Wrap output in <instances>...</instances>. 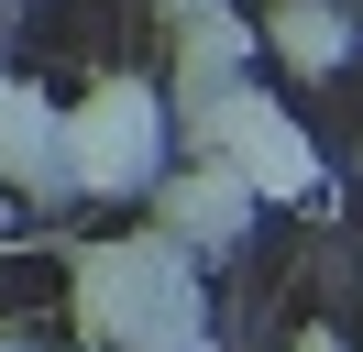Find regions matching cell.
<instances>
[{
    "label": "cell",
    "instance_id": "2",
    "mask_svg": "<svg viewBox=\"0 0 363 352\" xmlns=\"http://www.w3.org/2000/svg\"><path fill=\"white\" fill-rule=\"evenodd\" d=\"M165 121H187V143H209V165H231L253 198H319V143L286 121V99H264L253 77L199 88V99L165 110Z\"/></svg>",
    "mask_w": 363,
    "mask_h": 352
},
{
    "label": "cell",
    "instance_id": "4",
    "mask_svg": "<svg viewBox=\"0 0 363 352\" xmlns=\"http://www.w3.org/2000/svg\"><path fill=\"white\" fill-rule=\"evenodd\" d=\"M0 187L33 198V209H55V198H77V165H67V110L45 99V88L0 77Z\"/></svg>",
    "mask_w": 363,
    "mask_h": 352
},
{
    "label": "cell",
    "instance_id": "8",
    "mask_svg": "<svg viewBox=\"0 0 363 352\" xmlns=\"http://www.w3.org/2000/svg\"><path fill=\"white\" fill-rule=\"evenodd\" d=\"M297 352H341V341H330V330H308V341H297Z\"/></svg>",
    "mask_w": 363,
    "mask_h": 352
},
{
    "label": "cell",
    "instance_id": "9",
    "mask_svg": "<svg viewBox=\"0 0 363 352\" xmlns=\"http://www.w3.org/2000/svg\"><path fill=\"white\" fill-rule=\"evenodd\" d=\"M0 231H11V198H0Z\"/></svg>",
    "mask_w": 363,
    "mask_h": 352
},
{
    "label": "cell",
    "instance_id": "6",
    "mask_svg": "<svg viewBox=\"0 0 363 352\" xmlns=\"http://www.w3.org/2000/svg\"><path fill=\"white\" fill-rule=\"evenodd\" d=\"M253 22L242 11H220V0H199V11H177V88L165 99H199V88H231V77H253Z\"/></svg>",
    "mask_w": 363,
    "mask_h": 352
},
{
    "label": "cell",
    "instance_id": "1",
    "mask_svg": "<svg viewBox=\"0 0 363 352\" xmlns=\"http://www.w3.org/2000/svg\"><path fill=\"white\" fill-rule=\"evenodd\" d=\"M199 253H177L165 231L133 242H89L77 253V330L99 352H209V308H199Z\"/></svg>",
    "mask_w": 363,
    "mask_h": 352
},
{
    "label": "cell",
    "instance_id": "10",
    "mask_svg": "<svg viewBox=\"0 0 363 352\" xmlns=\"http://www.w3.org/2000/svg\"><path fill=\"white\" fill-rule=\"evenodd\" d=\"M165 11H199V0H165Z\"/></svg>",
    "mask_w": 363,
    "mask_h": 352
},
{
    "label": "cell",
    "instance_id": "5",
    "mask_svg": "<svg viewBox=\"0 0 363 352\" xmlns=\"http://www.w3.org/2000/svg\"><path fill=\"white\" fill-rule=\"evenodd\" d=\"M155 231L177 242V253H231L242 242V220H253V187L231 165H177V176H155Z\"/></svg>",
    "mask_w": 363,
    "mask_h": 352
},
{
    "label": "cell",
    "instance_id": "3",
    "mask_svg": "<svg viewBox=\"0 0 363 352\" xmlns=\"http://www.w3.org/2000/svg\"><path fill=\"white\" fill-rule=\"evenodd\" d=\"M165 99L143 77H99L89 99L67 110V165H77V198H143L165 176Z\"/></svg>",
    "mask_w": 363,
    "mask_h": 352
},
{
    "label": "cell",
    "instance_id": "7",
    "mask_svg": "<svg viewBox=\"0 0 363 352\" xmlns=\"http://www.w3.org/2000/svg\"><path fill=\"white\" fill-rule=\"evenodd\" d=\"M264 44H275V55L297 66V77H330V66L352 55V11H330V0H275Z\"/></svg>",
    "mask_w": 363,
    "mask_h": 352
}]
</instances>
